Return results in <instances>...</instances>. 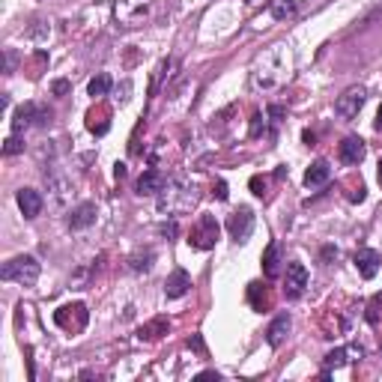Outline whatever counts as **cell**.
Wrapping results in <instances>:
<instances>
[{"label":"cell","mask_w":382,"mask_h":382,"mask_svg":"<svg viewBox=\"0 0 382 382\" xmlns=\"http://www.w3.org/2000/svg\"><path fill=\"white\" fill-rule=\"evenodd\" d=\"M290 69H293V54L287 51V45H272L266 48L263 54L254 60V66H251V90H275L281 87L290 78Z\"/></svg>","instance_id":"cell-1"},{"label":"cell","mask_w":382,"mask_h":382,"mask_svg":"<svg viewBox=\"0 0 382 382\" xmlns=\"http://www.w3.org/2000/svg\"><path fill=\"white\" fill-rule=\"evenodd\" d=\"M197 204V188L183 179H167V185L158 191V209L167 215H183Z\"/></svg>","instance_id":"cell-2"},{"label":"cell","mask_w":382,"mask_h":382,"mask_svg":"<svg viewBox=\"0 0 382 382\" xmlns=\"http://www.w3.org/2000/svg\"><path fill=\"white\" fill-rule=\"evenodd\" d=\"M39 260L30 257V254H22V257H13L6 260L3 269H0V275L3 281H13V284H22V287H33L39 281Z\"/></svg>","instance_id":"cell-3"},{"label":"cell","mask_w":382,"mask_h":382,"mask_svg":"<svg viewBox=\"0 0 382 382\" xmlns=\"http://www.w3.org/2000/svg\"><path fill=\"white\" fill-rule=\"evenodd\" d=\"M45 123H51V110L42 108V105H36V102H27L15 110V117H13V132L15 135H22L24 128L30 126H45Z\"/></svg>","instance_id":"cell-4"},{"label":"cell","mask_w":382,"mask_h":382,"mask_svg":"<svg viewBox=\"0 0 382 382\" xmlns=\"http://www.w3.org/2000/svg\"><path fill=\"white\" fill-rule=\"evenodd\" d=\"M149 6H153V0H117L114 15L123 27H138L149 15Z\"/></svg>","instance_id":"cell-5"},{"label":"cell","mask_w":382,"mask_h":382,"mask_svg":"<svg viewBox=\"0 0 382 382\" xmlns=\"http://www.w3.org/2000/svg\"><path fill=\"white\" fill-rule=\"evenodd\" d=\"M218 242V221L213 215H200L197 224L191 227V236H188V245L191 248H200V251H209Z\"/></svg>","instance_id":"cell-6"},{"label":"cell","mask_w":382,"mask_h":382,"mask_svg":"<svg viewBox=\"0 0 382 382\" xmlns=\"http://www.w3.org/2000/svg\"><path fill=\"white\" fill-rule=\"evenodd\" d=\"M365 99H367V90H365V87H349V90H344V93L338 96V102H335V114H338L340 119L358 117V110H361V105H365Z\"/></svg>","instance_id":"cell-7"},{"label":"cell","mask_w":382,"mask_h":382,"mask_svg":"<svg viewBox=\"0 0 382 382\" xmlns=\"http://www.w3.org/2000/svg\"><path fill=\"white\" fill-rule=\"evenodd\" d=\"M227 230H230V236H233L236 242H248L251 233H254V213H251L248 206L236 209V213L227 218Z\"/></svg>","instance_id":"cell-8"},{"label":"cell","mask_w":382,"mask_h":382,"mask_svg":"<svg viewBox=\"0 0 382 382\" xmlns=\"http://www.w3.org/2000/svg\"><path fill=\"white\" fill-rule=\"evenodd\" d=\"M308 287V269L301 263H287V275H284V296L287 299H299L301 293H305Z\"/></svg>","instance_id":"cell-9"},{"label":"cell","mask_w":382,"mask_h":382,"mask_svg":"<svg viewBox=\"0 0 382 382\" xmlns=\"http://www.w3.org/2000/svg\"><path fill=\"white\" fill-rule=\"evenodd\" d=\"M57 326H63L66 331H81L87 326V308L84 305H66V308H60L57 314Z\"/></svg>","instance_id":"cell-10"},{"label":"cell","mask_w":382,"mask_h":382,"mask_svg":"<svg viewBox=\"0 0 382 382\" xmlns=\"http://www.w3.org/2000/svg\"><path fill=\"white\" fill-rule=\"evenodd\" d=\"M167 185V176L162 174V170H156V167H149V170H144V174L138 176V194L140 197H153V194H158Z\"/></svg>","instance_id":"cell-11"},{"label":"cell","mask_w":382,"mask_h":382,"mask_svg":"<svg viewBox=\"0 0 382 382\" xmlns=\"http://www.w3.org/2000/svg\"><path fill=\"white\" fill-rule=\"evenodd\" d=\"M338 156H340V162H344V165H358L361 158L367 156V147H365V140H361V138L349 135V138H344V144H340Z\"/></svg>","instance_id":"cell-12"},{"label":"cell","mask_w":382,"mask_h":382,"mask_svg":"<svg viewBox=\"0 0 382 382\" xmlns=\"http://www.w3.org/2000/svg\"><path fill=\"white\" fill-rule=\"evenodd\" d=\"M42 206H45V200H42V194H39L36 188H22V191H18V209L24 213V218H36L39 213H42Z\"/></svg>","instance_id":"cell-13"},{"label":"cell","mask_w":382,"mask_h":382,"mask_svg":"<svg viewBox=\"0 0 382 382\" xmlns=\"http://www.w3.org/2000/svg\"><path fill=\"white\" fill-rule=\"evenodd\" d=\"M188 287H191V275L185 272V269H174V272L167 275V281H165V296L167 299H179V296L188 293Z\"/></svg>","instance_id":"cell-14"},{"label":"cell","mask_w":382,"mask_h":382,"mask_svg":"<svg viewBox=\"0 0 382 382\" xmlns=\"http://www.w3.org/2000/svg\"><path fill=\"white\" fill-rule=\"evenodd\" d=\"M356 269L361 278H374L379 272V254L374 248H361L356 251Z\"/></svg>","instance_id":"cell-15"},{"label":"cell","mask_w":382,"mask_h":382,"mask_svg":"<svg viewBox=\"0 0 382 382\" xmlns=\"http://www.w3.org/2000/svg\"><path fill=\"white\" fill-rule=\"evenodd\" d=\"M96 215H99L96 204H81V206L72 209V215H69V227H72V230H87L90 224H96Z\"/></svg>","instance_id":"cell-16"},{"label":"cell","mask_w":382,"mask_h":382,"mask_svg":"<svg viewBox=\"0 0 382 382\" xmlns=\"http://www.w3.org/2000/svg\"><path fill=\"white\" fill-rule=\"evenodd\" d=\"M361 356H365V349L356 347V344L340 347V349H335V353H329V356H326V370L340 367V365H347V361H358Z\"/></svg>","instance_id":"cell-17"},{"label":"cell","mask_w":382,"mask_h":382,"mask_svg":"<svg viewBox=\"0 0 382 382\" xmlns=\"http://www.w3.org/2000/svg\"><path fill=\"white\" fill-rule=\"evenodd\" d=\"M331 179V167H329V162H323V158H319V162H314L308 167V174H305V185L308 188H319V185H326Z\"/></svg>","instance_id":"cell-18"},{"label":"cell","mask_w":382,"mask_h":382,"mask_svg":"<svg viewBox=\"0 0 382 382\" xmlns=\"http://www.w3.org/2000/svg\"><path fill=\"white\" fill-rule=\"evenodd\" d=\"M287 331H290V317H287V314L275 317V319H272V326H269V331H266L269 347H281V344H284Z\"/></svg>","instance_id":"cell-19"},{"label":"cell","mask_w":382,"mask_h":382,"mask_svg":"<svg viewBox=\"0 0 382 382\" xmlns=\"http://www.w3.org/2000/svg\"><path fill=\"white\" fill-rule=\"evenodd\" d=\"M263 275L266 278H278L281 275V245L272 242L266 248V254H263Z\"/></svg>","instance_id":"cell-20"},{"label":"cell","mask_w":382,"mask_h":382,"mask_svg":"<svg viewBox=\"0 0 382 382\" xmlns=\"http://www.w3.org/2000/svg\"><path fill=\"white\" fill-rule=\"evenodd\" d=\"M108 90H110V78L105 75V72H99L93 81L87 84V93L93 96V99H99V96H108Z\"/></svg>","instance_id":"cell-21"},{"label":"cell","mask_w":382,"mask_h":382,"mask_svg":"<svg viewBox=\"0 0 382 382\" xmlns=\"http://www.w3.org/2000/svg\"><path fill=\"white\" fill-rule=\"evenodd\" d=\"M296 6H299V0H275L272 3V15L278 18V22H284V18H290L296 13Z\"/></svg>","instance_id":"cell-22"},{"label":"cell","mask_w":382,"mask_h":382,"mask_svg":"<svg viewBox=\"0 0 382 382\" xmlns=\"http://www.w3.org/2000/svg\"><path fill=\"white\" fill-rule=\"evenodd\" d=\"M158 331H167V319H156V323H149L140 329V340H156V338H162Z\"/></svg>","instance_id":"cell-23"},{"label":"cell","mask_w":382,"mask_h":382,"mask_svg":"<svg viewBox=\"0 0 382 382\" xmlns=\"http://www.w3.org/2000/svg\"><path fill=\"white\" fill-rule=\"evenodd\" d=\"M149 266H153V251H144V254H135L128 260V269H135V272H147Z\"/></svg>","instance_id":"cell-24"},{"label":"cell","mask_w":382,"mask_h":382,"mask_svg":"<svg viewBox=\"0 0 382 382\" xmlns=\"http://www.w3.org/2000/svg\"><path fill=\"white\" fill-rule=\"evenodd\" d=\"M18 153H24V140H22V135L13 132L3 144V156H18Z\"/></svg>","instance_id":"cell-25"},{"label":"cell","mask_w":382,"mask_h":382,"mask_svg":"<svg viewBox=\"0 0 382 382\" xmlns=\"http://www.w3.org/2000/svg\"><path fill=\"white\" fill-rule=\"evenodd\" d=\"M248 293H251V301H254V308H257V310H263V308H266V301H260V284H251ZM263 299H266V293H263Z\"/></svg>","instance_id":"cell-26"},{"label":"cell","mask_w":382,"mask_h":382,"mask_svg":"<svg viewBox=\"0 0 382 382\" xmlns=\"http://www.w3.org/2000/svg\"><path fill=\"white\" fill-rule=\"evenodd\" d=\"M263 128H266V123H263V114H254V123H251V135H260V132H263Z\"/></svg>","instance_id":"cell-27"},{"label":"cell","mask_w":382,"mask_h":382,"mask_svg":"<svg viewBox=\"0 0 382 382\" xmlns=\"http://www.w3.org/2000/svg\"><path fill=\"white\" fill-rule=\"evenodd\" d=\"M51 93H54V96L69 93V81H54V84H51Z\"/></svg>","instance_id":"cell-28"},{"label":"cell","mask_w":382,"mask_h":382,"mask_svg":"<svg viewBox=\"0 0 382 382\" xmlns=\"http://www.w3.org/2000/svg\"><path fill=\"white\" fill-rule=\"evenodd\" d=\"M215 197H218V200H227V185H224V183L215 185Z\"/></svg>","instance_id":"cell-29"},{"label":"cell","mask_w":382,"mask_h":382,"mask_svg":"<svg viewBox=\"0 0 382 382\" xmlns=\"http://www.w3.org/2000/svg\"><path fill=\"white\" fill-rule=\"evenodd\" d=\"M349 197H353V200H365V188L358 185V188H356V191H353V194H349Z\"/></svg>","instance_id":"cell-30"},{"label":"cell","mask_w":382,"mask_h":382,"mask_svg":"<svg viewBox=\"0 0 382 382\" xmlns=\"http://www.w3.org/2000/svg\"><path fill=\"white\" fill-rule=\"evenodd\" d=\"M331 257H338V251H335V248H326V251H323V260H331Z\"/></svg>","instance_id":"cell-31"},{"label":"cell","mask_w":382,"mask_h":382,"mask_svg":"<svg viewBox=\"0 0 382 382\" xmlns=\"http://www.w3.org/2000/svg\"><path fill=\"white\" fill-rule=\"evenodd\" d=\"M376 128H382V108H379V117H376Z\"/></svg>","instance_id":"cell-32"},{"label":"cell","mask_w":382,"mask_h":382,"mask_svg":"<svg viewBox=\"0 0 382 382\" xmlns=\"http://www.w3.org/2000/svg\"><path fill=\"white\" fill-rule=\"evenodd\" d=\"M379 185H382V162H379Z\"/></svg>","instance_id":"cell-33"},{"label":"cell","mask_w":382,"mask_h":382,"mask_svg":"<svg viewBox=\"0 0 382 382\" xmlns=\"http://www.w3.org/2000/svg\"><path fill=\"white\" fill-rule=\"evenodd\" d=\"M248 3H254V6H257V3H263V0H248Z\"/></svg>","instance_id":"cell-34"}]
</instances>
